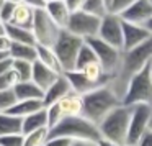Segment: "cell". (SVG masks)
<instances>
[{
  "label": "cell",
  "mask_w": 152,
  "mask_h": 146,
  "mask_svg": "<svg viewBox=\"0 0 152 146\" xmlns=\"http://www.w3.org/2000/svg\"><path fill=\"white\" fill-rule=\"evenodd\" d=\"M100 25H102V18L93 17V15L87 13L83 10H79V12H72L66 30L87 41V40L98 36Z\"/></svg>",
  "instance_id": "cell-9"
},
{
  "label": "cell",
  "mask_w": 152,
  "mask_h": 146,
  "mask_svg": "<svg viewBox=\"0 0 152 146\" xmlns=\"http://www.w3.org/2000/svg\"><path fill=\"white\" fill-rule=\"evenodd\" d=\"M152 36V33L144 25H136L123 20V53L142 44Z\"/></svg>",
  "instance_id": "cell-12"
},
{
  "label": "cell",
  "mask_w": 152,
  "mask_h": 146,
  "mask_svg": "<svg viewBox=\"0 0 152 146\" xmlns=\"http://www.w3.org/2000/svg\"><path fill=\"white\" fill-rule=\"evenodd\" d=\"M90 43V46L93 48L96 58H98L102 67L105 69V72L108 76H119L121 72V66H123V49L115 48L111 44H108L106 41L100 40L98 36L87 40Z\"/></svg>",
  "instance_id": "cell-6"
},
{
  "label": "cell",
  "mask_w": 152,
  "mask_h": 146,
  "mask_svg": "<svg viewBox=\"0 0 152 146\" xmlns=\"http://www.w3.org/2000/svg\"><path fill=\"white\" fill-rule=\"evenodd\" d=\"M10 58L18 61H30L34 63L38 58L36 44H25V43H12L10 48Z\"/></svg>",
  "instance_id": "cell-24"
},
{
  "label": "cell",
  "mask_w": 152,
  "mask_h": 146,
  "mask_svg": "<svg viewBox=\"0 0 152 146\" xmlns=\"http://www.w3.org/2000/svg\"><path fill=\"white\" fill-rule=\"evenodd\" d=\"M106 4H108V8H110V4H111V0H105Z\"/></svg>",
  "instance_id": "cell-49"
},
{
  "label": "cell",
  "mask_w": 152,
  "mask_h": 146,
  "mask_svg": "<svg viewBox=\"0 0 152 146\" xmlns=\"http://www.w3.org/2000/svg\"><path fill=\"white\" fill-rule=\"evenodd\" d=\"M23 4H26L28 7H31L33 10H41L46 8V0H21Z\"/></svg>",
  "instance_id": "cell-39"
},
{
  "label": "cell",
  "mask_w": 152,
  "mask_h": 146,
  "mask_svg": "<svg viewBox=\"0 0 152 146\" xmlns=\"http://www.w3.org/2000/svg\"><path fill=\"white\" fill-rule=\"evenodd\" d=\"M5 4H7V0H0V8L4 7V5H5Z\"/></svg>",
  "instance_id": "cell-47"
},
{
  "label": "cell",
  "mask_w": 152,
  "mask_h": 146,
  "mask_svg": "<svg viewBox=\"0 0 152 146\" xmlns=\"http://www.w3.org/2000/svg\"><path fill=\"white\" fill-rule=\"evenodd\" d=\"M18 82H20V77L17 76V72H15L13 67H12L8 72H5V74H2V76H0V90L15 89Z\"/></svg>",
  "instance_id": "cell-32"
},
{
  "label": "cell",
  "mask_w": 152,
  "mask_h": 146,
  "mask_svg": "<svg viewBox=\"0 0 152 146\" xmlns=\"http://www.w3.org/2000/svg\"><path fill=\"white\" fill-rule=\"evenodd\" d=\"M145 27H147V30H149V31H151V33H152V18H151V20H149V21H147V25H145Z\"/></svg>",
  "instance_id": "cell-45"
},
{
  "label": "cell",
  "mask_w": 152,
  "mask_h": 146,
  "mask_svg": "<svg viewBox=\"0 0 152 146\" xmlns=\"http://www.w3.org/2000/svg\"><path fill=\"white\" fill-rule=\"evenodd\" d=\"M98 38L108 44L123 49V18L116 13H108L102 18Z\"/></svg>",
  "instance_id": "cell-11"
},
{
  "label": "cell",
  "mask_w": 152,
  "mask_h": 146,
  "mask_svg": "<svg viewBox=\"0 0 152 146\" xmlns=\"http://www.w3.org/2000/svg\"><path fill=\"white\" fill-rule=\"evenodd\" d=\"M83 43H85V40L75 36V35H72L67 30H61L59 38H57V41L54 43L53 48L56 51L57 58H59L64 72H69V71L75 69L77 56H79V51Z\"/></svg>",
  "instance_id": "cell-5"
},
{
  "label": "cell",
  "mask_w": 152,
  "mask_h": 146,
  "mask_svg": "<svg viewBox=\"0 0 152 146\" xmlns=\"http://www.w3.org/2000/svg\"><path fill=\"white\" fill-rule=\"evenodd\" d=\"M151 71H152V61H151Z\"/></svg>",
  "instance_id": "cell-51"
},
{
  "label": "cell",
  "mask_w": 152,
  "mask_h": 146,
  "mask_svg": "<svg viewBox=\"0 0 152 146\" xmlns=\"http://www.w3.org/2000/svg\"><path fill=\"white\" fill-rule=\"evenodd\" d=\"M137 146H152V130L151 128L144 133V136L141 138V141H139Z\"/></svg>",
  "instance_id": "cell-41"
},
{
  "label": "cell",
  "mask_w": 152,
  "mask_h": 146,
  "mask_svg": "<svg viewBox=\"0 0 152 146\" xmlns=\"http://www.w3.org/2000/svg\"><path fill=\"white\" fill-rule=\"evenodd\" d=\"M75 139H70L67 136H49V141L46 146H72Z\"/></svg>",
  "instance_id": "cell-36"
},
{
  "label": "cell",
  "mask_w": 152,
  "mask_h": 146,
  "mask_svg": "<svg viewBox=\"0 0 152 146\" xmlns=\"http://www.w3.org/2000/svg\"><path fill=\"white\" fill-rule=\"evenodd\" d=\"M151 130H152V118H151Z\"/></svg>",
  "instance_id": "cell-50"
},
{
  "label": "cell",
  "mask_w": 152,
  "mask_h": 146,
  "mask_svg": "<svg viewBox=\"0 0 152 146\" xmlns=\"http://www.w3.org/2000/svg\"><path fill=\"white\" fill-rule=\"evenodd\" d=\"M123 105L134 107L139 103L152 105V71L151 63L134 72L126 82V90L123 95Z\"/></svg>",
  "instance_id": "cell-4"
},
{
  "label": "cell",
  "mask_w": 152,
  "mask_h": 146,
  "mask_svg": "<svg viewBox=\"0 0 152 146\" xmlns=\"http://www.w3.org/2000/svg\"><path fill=\"white\" fill-rule=\"evenodd\" d=\"M62 28H59L54 20L48 15V12L44 8L34 12V21H33V33L36 44L41 46H49L53 48L54 43L59 38V33Z\"/></svg>",
  "instance_id": "cell-7"
},
{
  "label": "cell",
  "mask_w": 152,
  "mask_h": 146,
  "mask_svg": "<svg viewBox=\"0 0 152 146\" xmlns=\"http://www.w3.org/2000/svg\"><path fill=\"white\" fill-rule=\"evenodd\" d=\"M36 53H38L36 61L43 63L44 66L51 67V69H53V71H56V72L64 74L62 66H61V61H59V58H57V54H56V51H54V48H49V46H41V44H36Z\"/></svg>",
  "instance_id": "cell-22"
},
{
  "label": "cell",
  "mask_w": 152,
  "mask_h": 146,
  "mask_svg": "<svg viewBox=\"0 0 152 146\" xmlns=\"http://www.w3.org/2000/svg\"><path fill=\"white\" fill-rule=\"evenodd\" d=\"M69 92H72V87H70L69 79L66 77V74H61V76L56 79V82L44 92V97H43L44 107H49V105H53V103H56L57 100H61L62 97H66Z\"/></svg>",
  "instance_id": "cell-16"
},
{
  "label": "cell",
  "mask_w": 152,
  "mask_h": 146,
  "mask_svg": "<svg viewBox=\"0 0 152 146\" xmlns=\"http://www.w3.org/2000/svg\"><path fill=\"white\" fill-rule=\"evenodd\" d=\"M49 136H67L70 139H88V141L102 143L98 125L90 122L87 117H69L59 122L56 126L49 128Z\"/></svg>",
  "instance_id": "cell-3"
},
{
  "label": "cell",
  "mask_w": 152,
  "mask_h": 146,
  "mask_svg": "<svg viewBox=\"0 0 152 146\" xmlns=\"http://www.w3.org/2000/svg\"><path fill=\"white\" fill-rule=\"evenodd\" d=\"M152 61V36L147 41H144L142 44L132 48L131 51H126L123 54V66L119 76H126L128 79L134 72H137L139 69H142L144 66H147Z\"/></svg>",
  "instance_id": "cell-8"
},
{
  "label": "cell",
  "mask_w": 152,
  "mask_h": 146,
  "mask_svg": "<svg viewBox=\"0 0 152 146\" xmlns=\"http://www.w3.org/2000/svg\"><path fill=\"white\" fill-rule=\"evenodd\" d=\"M49 141V128H41L25 135V146H46Z\"/></svg>",
  "instance_id": "cell-28"
},
{
  "label": "cell",
  "mask_w": 152,
  "mask_h": 146,
  "mask_svg": "<svg viewBox=\"0 0 152 146\" xmlns=\"http://www.w3.org/2000/svg\"><path fill=\"white\" fill-rule=\"evenodd\" d=\"M10 56L8 53H4V51H0V61H4V59H7V58Z\"/></svg>",
  "instance_id": "cell-44"
},
{
  "label": "cell",
  "mask_w": 152,
  "mask_h": 146,
  "mask_svg": "<svg viewBox=\"0 0 152 146\" xmlns=\"http://www.w3.org/2000/svg\"><path fill=\"white\" fill-rule=\"evenodd\" d=\"M0 146H25V135L15 133V135L0 136Z\"/></svg>",
  "instance_id": "cell-33"
},
{
  "label": "cell",
  "mask_w": 152,
  "mask_h": 146,
  "mask_svg": "<svg viewBox=\"0 0 152 146\" xmlns=\"http://www.w3.org/2000/svg\"><path fill=\"white\" fill-rule=\"evenodd\" d=\"M44 10L48 12V15L53 18L54 23H56L57 27L62 28V30H66L67 25H69V20H70L72 12L69 10V7H67V4L64 2V0L51 2V4L46 5V8H44Z\"/></svg>",
  "instance_id": "cell-17"
},
{
  "label": "cell",
  "mask_w": 152,
  "mask_h": 146,
  "mask_svg": "<svg viewBox=\"0 0 152 146\" xmlns=\"http://www.w3.org/2000/svg\"><path fill=\"white\" fill-rule=\"evenodd\" d=\"M12 43H13V41L8 38V35H2V36H0V51H4V53H8V54H10Z\"/></svg>",
  "instance_id": "cell-38"
},
{
  "label": "cell",
  "mask_w": 152,
  "mask_h": 146,
  "mask_svg": "<svg viewBox=\"0 0 152 146\" xmlns=\"http://www.w3.org/2000/svg\"><path fill=\"white\" fill-rule=\"evenodd\" d=\"M59 76H61L59 72H56V71H53L51 67L44 66L39 61H34L33 63V76H31V80H33L39 89H43V92H46V90L56 82V79Z\"/></svg>",
  "instance_id": "cell-15"
},
{
  "label": "cell",
  "mask_w": 152,
  "mask_h": 146,
  "mask_svg": "<svg viewBox=\"0 0 152 146\" xmlns=\"http://www.w3.org/2000/svg\"><path fill=\"white\" fill-rule=\"evenodd\" d=\"M23 133V118L8 112H0V136Z\"/></svg>",
  "instance_id": "cell-20"
},
{
  "label": "cell",
  "mask_w": 152,
  "mask_h": 146,
  "mask_svg": "<svg viewBox=\"0 0 152 146\" xmlns=\"http://www.w3.org/2000/svg\"><path fill=\"white\" fill-rule=\"evenodd\" d=\"M17 102H18V97L15 94V89L0 90V112H8Z\"/></svg>",
  "instance_id": "cell-31"
},
{
  "label": "cell",
  "mask_w": 152,
  "mask_h": 146,
  "mask_svg": "<svg viewBox=\"0 0 152 146\" xmlns=\"http://www.w3.org/2000/svg\"><path fill=\"white\" fill-rule=\"evenodd\" d=\"M12 67H13V58L8 56L7 59L0 61V76H2V74H5V72H8Z\"/></svg>",
  "instance_id": "cell-40"
},
{
  "label": "cell",
  "mask_w": 152,
  "mask_h": 146,
  "mask_svg": "<svg viewBox=\"0 0 152 146\" xmlns=\"http://www.w3.org/2000/svg\"><path fill=\"white\" fill-rule=\"evenodd\" d=\"M41 108H44L43 100H18V102L8 110V113L25 118V117L31 115V113L38 112V110H41Z\"/></svg>",
  "instance_id": "cell-25"
},
{
  "label": "cell",
  "mask_w": 152,
  "mask_h": 146,
  "mask_svg": "<svg viewBox=\"0 0 152 146\" xmlns=\"http://www.w3.org/2000/svg\"><path fill=\"white\" fill-rule=\"evenodd\" d=\"M13 71L20 77V82L21 80H31V76H33V63L13 59Z\"/></svg>",
  "instance_id": "cell-30"
},
{
  "label": "cell",
  "mask_w": 152,
  "mask_h": 146,
  "mask_svg": "<svg viewBox=\"0 0 152 146\" xmlns=\"http://www.w3.org/2000/svg\"><path fill=\"white\" fill-rule=\"evenodd\" d=\"M54 105L57 107L61 113V118H69V117H80L83 115V95L77 92H69L66 97L57 100ZM61 120V122H62Z\"/></svg>",
  "instance_id": "cell-14"
},
{
  "label": "cell",
  "mask_w": 152,
  "mask_h": 146,
  "mask_svg": "<svg viewBox=\"0 0 152 146\" xmlns=\"http://www.w3.org/2000/svg\"><path fill=\"white\" fill-rule=\"evenodd\" d=\"M15 7L17 4H12V2H7L4 7L0 8V20L4 21L5 25H8L13 18V12H15Z\"/></svg>",
  "instance_id": "cell-35"
},
{
  "label": "cell",
  "mask_w": 152,
  "mask_h": 146,
  "mask_svg": "<svg viewBox=\"0 0 152 146\" xmlns=\"http://www.w3.org/2000/svg\"><path fill=\"white\" fill-rule=\"evenodd\" d=\"M134 2L136 0H111V4H110V13L121 15L123 12L128 7H131Z\"/></svg>",
  "instance_id": "cell-34"
},
{
  "label": "cell",
  "mask_w": 152,
  "mask_h": 146,
  "mask_svg": "<svg viewBox=\"0 0 152 146\" xmlns=\"http://www.w3.org/2000/svg\"><path fill=\"white\" fill-rule=\"evenodd\" d=\"M2 35H7V25L0 20V36H2Z\"/></svg>",
  "instance_id": "cell-43"
},
{
  "label": "cell",
  "mask_w": 152,
  "mask_h": 146,
  "mask_svg": "<svg viewBox=\"0 0 152 146\" xmlns=\"http://www.w3.org/2000/svg\"><path fill=\"white\" fill-rule=\"evenodd\" d=\"M51 2H57V0H46V5H48V4H51Z\"/></svg>",
  "instance_id": "cell-48"
},
{
  "label": "cell",
  "mask_w": 152,
  "mask_h": 146,
  "mask_svg": "<svg viewBox=\"0 0 152 146\" xmlns=\"http://www.w3.org/2000/svg\"><path fill=\"white\" fill-rule=\"evenodd\" d=\"M72 146H102V145L96 141H88V139H77V141H74Z\"/></svg>",
  "instance_id": "cell-42"
},
{
  "label": "cell",
  "mask_w": 152,
  "mask_h": 146,
  "mask_svg": "<svg viewBox=\"0 0 152 146\" xmlns=\"http://www.w3.org/2000/svg\"><path fill=\"white\" fill-rule=\"evenodd\" d=\"M64 74H66V77L69 79L72 90H74V92H77V94H80V95H85V94H88V92H92V90L102 87V86H96V84L90 82V80L87 79V77L83 76L79 69L69 71V72H64Z\"/></svg>",
  "instance_id": "cell-18"
},
{
  "label": "cell",
  "mask_w": 152,
  "mask_h": 146,
  "mask_svg": "<svg viewBox=\"0 0 152 146\" xmlns=\"http://www.w3.org/2000/svg\"><path fill=\"white\" fill-rule=\"evenodd\" d=\"M124 146H132V145H124Z\"/></svg>",
  "instance_id": "cell-52"
},
{
  "label": "cell",
  "mask_w": 152,
  "mask_h": 146,
  "mask_svg": "<svg viewBox=\"0 0 152 146\" xmlns=\"http://www.w3.org/2000/svg\"><path fill=\"white\" fill-rule=\"evenodd\" d=\"M64 2L67 4V7H69L70 12H79L83 8L87 0H64Z\"/></svg>",
  "instance_id": "cell-37"
},
{
  "label": "cell",
  "mask_w": 152,
  "mask_h": 146,
  "mask_svg": "<svg viewBox=\"0 0 152 146\" xmlns=\"http://www.w3.org/2000/svg\"><path fill=\"white\" fill-rule=\"evenodd\" d=\"M119 17L124 21L136 25H147L152 18V0H136L131 7H128Z\"/></svg>",
  "instance_id": "cell-13"
},
{
  "label": "cell",
  "mask_w": 152,
  "mask_h": 146,
  "mask_svg": "<svg viewBox=\"0 0 152 146\" xmlns=\"http://www.w3.org/2000/svg\"><path fill=\"white\" fill-rule=\"evenodd\" d=\"M131 113H132V107L123 105V103L119 107H116L115 110H111L98 125L103 141L113 143L116 146L128 145Z\"/></svg>",
  "instance_id": "cell-2"
},
{
  "label": "cell",
  "mask_w": 152,
  "mask_h": 146,
  "mask_svg": "<svg viewBox=\"0 0 152 146\" xmlns=\"http://www.w3.org/2000/svg\"><path fill=\"white\" fill-rule=\"evenodd\" d=\"M34 12L36 10H33V8L28 7L23 2H21V4H17L10 25H17V27H21V28H30V30H33Z\"/></svg>",
  "instance_id": "cell-19"
},
{
  "label": "cell",
  "mask_w": 152,
  "mask_h": 146,
  "mask_svg": "<svg viewBox=\"0 0 152 146\" xmlns=\"http://www.w3.org/2000/svg\"><path fill=\"white\" fill-rule=\"evenodd\" d=\"M121 95L110 84L102 86L83 95V117H87L95 125H100V122L111 110L121 105Z\"/></svg>",
  "instance_id": "cell-1"
},
{
  "label": "cell",
  "mask_w": 152,
  "mask_h": 146,
  "mask_svg": "<svg viewBox=\"0 0 152 146\" xmlns=\"http://www.w3.org/2000/svg\"><path fill=\"white\" fill-rule=\"evenodd\" d=\"M151 118H152V105L147 103H139L132 107L131 113V123H129V135H128V145L137 146L144 133L151 128Z\"/></svg>",
  "instance_id": "cell-10"
},
{
  "label": "cell",
  "mask_w": 152,
  "mask_h": 146,
  "mask_svg": "<svg viewBox=\"0 0 152 146\" xmlns=\"http://www.w3.org/2000/svg\"><path fill=\"white\" fill-rule=\"evenodd\" d=\"M41 128H48V110H46V107L23 118V135L36 131V130H41Z\"/></svg>",
  "instance_id": "cell-23"
},
{
  "label": "cell",
  "mask_w": 152,
  "mask_h": 146,
  "mask_svg": "<svg viewBox=\"0 0 152 146\" xmlns=\"http://www.w3.org/2000/svg\"><path fill=\"white\" fill-rule=\"evenodd\" d=\"M95 61H98V58H96L93 48L90 46V43H88V41H85V43L82 44V48H80V51H79V56H77L75 69H83L85 66L95 63Z\"/></svg>",
  "instance_id": "cell-27"
},
{
  "label": "cell",
  "mask_w": 152,
  "mask_h": 146,
  "mask_svg": "<svg viewBox=\"0 0 152 146\" xmlns=\"http://www.w3.org/2000/svg\"><path fill=\"white\" fill-rule=\"evenodd\" d=\"M7 35L13 43H25V44H36L34 33L30 28H21L17 25H7Z\"/></svg>",
  "instance_id": "cell-26"
},
{
  "label": "cell",
  "mask_w": 152,
  "mask_h": 146,
  "mask_svg": "<svg viewBox=\"0 0 152 146\" xmlns=\"http://www.w3.org/2000/svg\"><path fill=\"white\" fill-rule=\"evenodd\" d=\"M7 2H12V4H21V0H7Z\"/></svg>",
  "instance_id": "cell-46"
},
{
  "label": "cell",
  "mask_w": 152,
  "mask_h": 146,
  "mask_svg": "<svg viewBox=\"0 0 152 146\" xmlns=\"http://www.w3.org/2000/svg\"><path fill=\"white\" fill-rule=\"evenodd\" d=\"M82 10L93 15V17H98V18H103L105 15L110 13L108 4H106L105 0H87Z\"/></svg>",
  "instance_id": "cell-29"
},
{
  "label": "cell",
  "mask_w": 152,
  "mask_h": 146,
  "mask_svg": "<svg viewBox=\"0 0 152 146\" xmlns=\"http://www.w3.org/2000/svg\"><path fill=\"white\" fill-rule=\"evenodd\" d=\"M15 94H17L18 100H43L44 92L43 89L36 86L33 80H21L15 87Z\"/></svg>",
  "instance_id": "cell-21"
}]
</instances>
